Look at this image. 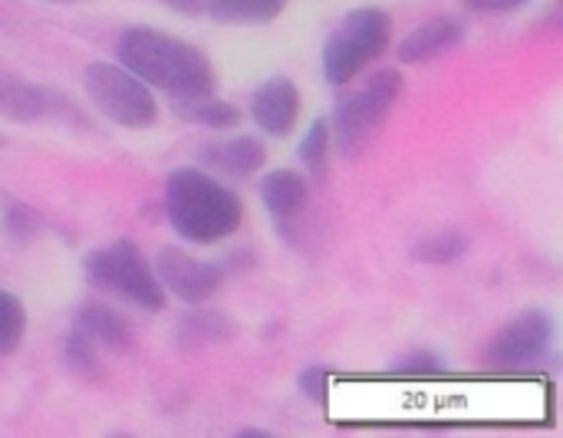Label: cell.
I'll use <instances>...</instances> for the list:
<instances>
[{
	"label": "cell",
	"mask_w": 563,
	"mask_h": 438,
	"mask_svg": "<svg viewBox=\"0 0 563 438\" xmlns=\"http://www.w3.org/2000/svg\"><path fill=\"white\" fill-rule=\"evenodd\" d=\"M115 63L139 76L148 89L191 102L218 92L214 63L188 40L155 26H125L115 40Z\"/></svg>",
	"instance_id": "6da1fadb"
},
{
	"label": "cell",
	"mask_w": 563,
	"mask_h": 438,
	"mask_svg": "<svg viewBox=\"0 0 563 438\" xmlns=\"http://www.w3.org/2000/svg\"><path fill=\"white\" fill-rule=\"evenodd\" d=\"M162 208L168 228L188 244L228 241L244 221V201L234 188L205 168H172L162 188Z\"/></svg>",
	"instance_id": "7a4b0ae2"
},
{
	"label": "cell",
	"mask_w": 563,
	"mask_h": 438,
	"mask_svg": "<svg viewBox=\"0 0 563 438\" xmlns=\"http://www.w3.org/2000/svg\"><path fill=\"white\" fill-rule=\"evenodd\" d=\"M402 92H406V76L399 69H376L363 86L340 96L330 119V132L343 158H360L373 145V139L386 125Z\"/></svg>",
	"instance_id": "3957f363"
},
{
	"label": "cell",
	"mask_w": 563,
	"mask_h": 438,
	"mask_svg": "<svg viewBox=\"0 0 563 438\" xmlns=\"http://www.w3.org/2000/svg\"><path fill=\"white\" fill-rule=\"evenodd\" d=\"M393 43V20L379 7L350 10L323 43L320 73L330 86H350L366 66H373Z\"/></svg>",
	"instance_id": "277c9868"
},
{
	"label": "cell",
	"mask_w": 563,
	"mask_h": 438,
	"mask_svg": "<svg viewBox=\"0 0 563 438\" xmlns=\"http://www.w3.org/2000/svg\"><path fill=\"white\" fill-rule=\"evenodd\" d=\"M82 277L89 281V287L122 304H132L145 314H158L168 304V294L162 291L155 267L142 258V251L129 238L89 251L82 258Z\"/></svg>",
	"instance_id": "5b68a950"
},
{
	"label": "cell",
	"mask_w": 563,
	"mask_h": 438,
	"mask_svg": "<svg viewBox=\"0 0 563 438\" xmlns=\"http://www.w3.org/2000/svg\"><path fill=\"white\" fill-rule=\"evenodd\" d=\"M82 92L109 122L122 129L142 132L158 122V99L139 76H132L119 63L92 59L82 69Z\"/></svg>",
	"instance_id": "8992f818"
},
{
	"label": "cell",
	"mask_w": 563,
	"mask_h": 438,
	"mask_svg": "<svg viewBox=\"0 0 563 438\" xmlns=\"http://www.w3.org/2000/svg\"><path fill=\"white\" fill-rule=\"evenodd\" d=\"M551 347H554V320L548 310L531 307L495 333V340L485 350V366L501 373L531 370L551 357Z\"/></svg>",
	"instance_id": "52a82bcc"
},
{
	"label": "cell",
	"mask_w": 563,
	"mask_h": 438,
	"mask_svg": "<svg viewBox=\"0 0 563 438\" xmlns=\"http://www.w3.org/2000/svg\"><path fill=\"white\" fill-rule=\"evenodd\" d=\"M155 277L162 284L165 294H172L175 300L195 307V304H208L221 284H224V267L221 264H211V261H201L195 254H188L185 248H175V244H165L155 251Z\"/></svg>",
	"instance_id": "ba28073f"
},
{
	"label": "cell",
	"mask_w": 563,
	"mask_h": 438,
	"mask_svg": "<svg viewBox=\"0 0 563 438\" xmlns=\"http://www.w3.org/2000/svg\"><path fill=\"white\" fill-rule=\"evenodd\" d=\"M303 99L300 89L294 86V79L287 76H271L267 83H261L251 96V119L261 132L284 139L297 129Z\"/></svg>",
	"instance_id": "9c48e42d"
},
{
	"label": "cell",
	"mask_w": 563,
	"mask_h": 438,
	"mask_svg": "<svg viewBox=\"0 0 563 438\" xmlns=\"http://www.w3.org/2000/svg\"><path fill=\"white\" fill-rule=\"evenodd\" d=\"M73 330H79L102 353L125 357L135 350V324L122 310L99 300H86L73 310Z\"/></svg>",
	"instance_id": "30bf717a"
},
{
	"label": "cell",
	"mask_w": 563,
	"mask_h": 438,
	"mask_svg": "<svg viewBox=\"0 0 563 438\" xmlns=\"http://www.w3.org/2000/svg\"><path fill=\"white\" fill-rule=\"evenodd\" d=\"M462 43H465V23L459 17L445 13V17L426 20L412 33H406L402 43L396 46V56L406 66H422V63H432V59L459 50Z\"/></svg>",
	"instance_id": "8fae6325"
},
{
	"label": "cell",
	"mask_w": 563,
	"mask_h": 438,
	"mask_svg": "<svg viewBox=\"0 0 563 438\" xmlns=\"http://www.w3.org/2000/svg\"><path fill=\"white\" fill-rule=\"evenodd\" d=\"M238 337V327L228 314L221 310H211L205 304H195L188 307L178 324H175V350L185 353V357H198L205 350H214V347H224Z\"/></svg>",
	"instance_id": "7c38bea8"
},
{
	"label": "cell",
	"mask_w": 563,
	"mask_h": 438,
	"mask_svg": "<svg viewBox=\"0 0 563 438\" xmlns=\"http://www.w3.org/2000/svg\"><path fill=\"white\" fill-rule=\"evenodd\" d=\"M59 109H63V99L53 89L0 69V116L3 119L30 125L40 119H53Z\"/></svg>",
	"instance_id": "4fadbf2b"
},
{
	"label": "cell",
	"mask_w": 563,
	"mask_h": 438,
	"mask_svg": "<svg viewBox=\"0 0 563 438\" xmlns=\"http://www.w3.org/2000/svg\"><path fill=\"white\" fill-rule=\"evenodd\" d=\"M198 158L211 175H224V178L241 182V178L257 175L267 165V149L254 135H238V139H228L218 145H205Z\"/></svg>",
	"instance_id": "5bb4252c"
},
{
	"label": "cell",
	"mask_w": 563,
	"mask_h": 438,
	"mask_svg": "<svg viewBox=\"0 0 563 438\" xmlns=\"http://www.w3.org/2000/svg\"><path fill=\"white\" fill-rule=\"evenodd\" d=\"M261 201L277 225L297 221L310 201V182L297 168H274L261 178Z\"/></svg>",
	"instance_id": "9a60e30c"
},
{
	"label": "cell",
	"mask_w": 563,
	"mask_h": 438,
	"mask_svg": "<svg viewBox=\"0 0 563 438\" xmlns=\"http://www.w3.org/2000/svg\"><path fill=\"white\" fill-rule=\"evenodd\" d=\"M287 0H208V17L224 26H264L284 13Z\"/></svg>",
	"instance_id": "2e32d148"
},
{
	"label": "cell",
	"mask_w": 563,
	"mask_h": 438,
	"mask_svg": "<svg viewBox=\"0 0 563 438\" xmlns=\"http://www.w3.org/2000/svg\"><path fill=\"white\" fill-rule=\"evenodd\" d=\"M472 248V238L462 228H445L435 234H426L412 244V261L419 264H432V267H445V264H459Z\"/></svg>",
	"instance_id": "e0dca14e"
},
{
	"label": "cell",
	"mask_w": 563,
	"mask_h": 438,
	"mask_svg": "<svg viewBox=\"0 0 563 438\" xmlns=\"http://www.w3.org/2000/svg\"><path fill=\"white\" fill-rule=\"evenodd\" d=\"M99 347L96 343H89L79 330H73L69 327V333L63 337V366H66V373L73 376V380H79V383H89V386H96V383H102L106 380V366H102V360H99Z\"/></svg>",
	"instance_id": "ac0fdd59"
},
{
	"label": "cell",
	"mask_w": 563,
	"mask_h": 438,
	"mask_svg": "<svg viewBox=\"0 0 563 438\" xmlns=\"http://www.w3.org/2000/svg\"><path fill=\"white\" fill-rule=\"evenodd\" d=\"M175 112L185 119V122H195V125H205V129H234L241 125L244 112L221 99V96H205V99H191V102H175Z\"/></svg>",
	"instance_id": "d6986e66"
},
{
	"label": "cell",
	"mask_w": 563,
	"mask_h": 438,
	"mask_svg": "<svg viewBox=\"0 0 563 438\" xmlns=\"http://www.w3.org/2000/svg\"><path fill=\"white\" fill-rule=\"evenodd\" d=\"M330 152H333V132H330V119H313L310 129L303 132L297 155L307 168V175L313 182H323L330 172Z\"/></svg>",
	"instance_id": "ffe728a7"
},
{
	"label": "cell",
	"mask_w": 563,
	"mask_h": 438,
	"mask_svg": "<svg viewBox=\"0 0 563 438\" xmlns=\"http://www.w3.org/2000/svg\"><path fill=\"white\" fill-rule=\"evenodd\" d=\"M0 225H3V234L16 244H30L40 231H43V218L36 208H30L26 201L20 198H7L3 201V211H0Z\"/></svg>",
	"instance_id": "44dd1931"
},
{
	"label": "cell",
	"mask_w": 563,
	"mask_h": 438,
	"mask_svg": "<svg viewBox=\"0 0 563 438\" xmlns=\"http://www.w3.org/2000/svg\"><path fill=\"white\" fill-rule=\"evenodd\" d=\"M23 337H26V307L16 294L0 291V357L16 353Z\"/></svg>",
	"instance_id": "7402d4cb"
},
{
	"label": "cell",
	"mask_w": 563,
	"mask_h": 438,
	"mask_svg": "<svg viewBox=\"0 0 563 438\" xmlns=\"http://www.w3.org/2000/svg\"><path fill=\"white\" fill-rule=\"evenodd\" d=\"M297 393H300L307 403L323 406V403H327V396H330V370H327V366H320V363L303 366V370L297 373Z\"/></svg>",
	"instance_id": "603a6c76"
},
{
	"label": "cell",
	"mask_w": 563,
	"mask_h": 438,
	"mask_svg": "<svg viewBox=\"0 0 563 438\" xmlns=\"http://www.w3.org/2000/svg\"><path fill=\"white\" fill-rule=\"evenodd\" d=\"M439 373H442V360L439 353L429 350H416L396 363V376H439Z\"/></svg>",
	"instance_id": "cb8c5ba5"
},
{
	"label": "cell",
	"mask_w": 563,
	"mask_h": 438,
	"mask_svg": "<svg viewBox=\"0 0 563 438\" xmlns=\"http://www.w3.org/2000/svg\"><path fill=\"white\" fill-rule=\"evenodd\" d=\"M472 13H515L525 10L531 0H462Z\"/></svg>",
	"instance_id": "d4e9b609"
},
{
	"label": "cell",
	"mask_w": 563,
	"mask_h": 438,
	"mask_svg": "<svg viewBox=\"0 0 563 438\" xmlns=\"http://www.w3.org/2000/svg\"><path fill=\"white\" fill-rule=\"evenodd\" d=\"M162 3L178 10V13H188V17H198V13L208 10V0H162Z\"/></svg>",
	"instance_id": "484cf974"
},
{
	"label": "cell",
	"mask_w": 563,
	"mask_h": 438,
	"mask_svg": "<svg viewBox=\"0 0 563 438\" xmlns=\"http://www.w3.org/2000/svg\"><path fill=\"white\" fill-rule=\"evenodd\" d=\"M46 3H82V0H46Z\"/></svg>",
	"instance_id": "4316f807"
},
{
	"label": "cell",
	"mask_w": 563,
	"mask_h": 438,
	"mask_svg": "<svg viewBox=\"0 0 563 438\" xmlns=\"http://www.w3.org/2000/svg\"><path fill=\"white\" fill-rule=\"evenodd\" d=\"M0 145H3V135H0Z\"/></svg>",
	"instance_id": "83f0119b"
}]
</instances>
